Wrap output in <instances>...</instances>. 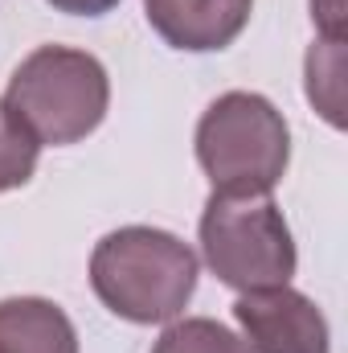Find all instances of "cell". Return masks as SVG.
<instances>
[{
	"label": "cell",
	"instance_id": "1",
	"mask_svg": "<svg viewBox=\"0 0 348 353\" xmlns=\"http://www.w3.org/2000/svg\"><path fill=\"white\" fill-rule=\"evenodd\" d=\"M197 251L160 226H119L90 251V288L107 312L131 325H168L197 292Z\"/></svg>",
	"mask_w": 348,
	"mask_h": 353
},
{
	"label": "cell",
	"instance_id": "2",
	"mask_svg": "<svg viewBox=\"0 0 348 353\" xmlns=\"http://www.w3.org/2000/svg\"><path fill=\"white\" fill-rule=\"evenodd\" d=\"M4 111L41 144L66 148L98 132L111 107L107 66L74 46H37L8 79Z\"/></svg>",
	"mask_w": 348,
	"mask_h": 353
},
{
	"label": "cell",
	"instance_id": "3",
	"mask_svg": "<svg viewBox=\"0 0 348 353\" xmlns=\"http://www.w3.org/2000/svg\"><path fill=\"white\" fill-rule=\"evenodd\" d=\"M193 148L213 193H274L291 165V128L266 94L226 90L197 119Z\"/></svg>",
	"mask_w": 348,
	"mask_h": 353
},
{
	"label": "cell",
	"instance_id": "4",
	"mask_svg": "<svg viewBox=\"0 0 348 353\" xmlns=\"http://www.w3.org/2000/svg\"><path fill=\"white\" fill-rule=\"evenodd\" d=\"M201 259L234 292L291 283L299 251L270 193H209L201 214Z\"/></svg>",
	"mask_w": 348,
	"mask_h": 353
},
{
	"label": "cell",
	"instance_id": "5",
	"mask_svg": "<svg viewBox=\"0 0 348 353\" xmlns=\"http://www.w3.org/2000/svg\"><path fill=\"white\" fill-rule=\"evenodd\" d=\"M234 321L254 353H332L328 316L291 283L238 292Z\"/></svg>",
	"mask_w": 348,
	"mask_h": 353
},
{
	"label": "cell",
	"instance_id": "6",
	"mask_svg": "<svg viewBox=\"0 0 348 353\" xmlns=\"http://www.w3.org/2000/svg\"><path fill=\"white\" fill-rule=\"evenodd\" d=\"M144 12L164 46L184 54H213L242 37L254 0H144Z\"/></svg>",
	"mask_w": 348,
	"mask_h": 353
},
{
	"label": "cell",
	"instance_id": "7",
	"mask_svg": "<svg viewBox=\"0 0 348 353\" xmlns=\"http://www.w3.org/2000/svg\"><path fill=\"white\" fill-rule=\"evenodd\" d=\"M0 353H78V329L45 296H8L0 300Z\"/></svg>",
	"mask_w": 348,
	"mask_h": 353
},
{
	"label": "cell",
	"instance_id": "8",
	"mask_svg": "<svg viewBox=\"0 0 348 353\" xmlns=\"http://www.w3.org/2000/svg\"><path fill=\"white\" fill-rule=\"evenodd\" d=\"M303 74L312 107L332 128H345V37H320V46L307 50Z\"/></svg>",
	"mask_w": 348,
	"mask_h": 353
},
{
	"label": "cell",
	"instance_id": "9",
	"mask_svg": "<svg viewBox=\"0 0 348 353\" xmlns=\"http://www.w3.org/2000/svg\"><path fill=\"white\" fill-rule=\"evenodd\" d=\"M152 353H254L246 337L226 329L213 316H176L168 329L156 337Z\"/></svg>",
	"mask_w": 348,
	"mask_h": 353
},
{
	"label": "cell",
	"instance_id": "10",
	"mask_svg": "<svg viewBox=\"0 0 348 353\" xmlns=\"http://www.w3.org/2000/svg\"><path fill=\"white\" fill-rule=\"evenodd\" d=\"M37 157H41V144L0 103V193L29 185L37 173Z\"/></svg>",
	"mask_w": 348,
	"mask_h": 353
},
{
	"label": "cell",
	"instance_id": "11",
	"mask_svg": "<svg viewBox=\"0 0 348 353\" xmlns=\"http://www.w3.org/2000/svg\"><path fill=\"white\" fill-rule=\"evenodd\" d=\"M312 21L320 37H345V0H312Z\"/></svg>",
	"mask_w": 348,
	"mask_h": 353
},
{
	"label": "cell",
	"instance_id": "12",
	"mask_svg": "<svg viewBox=\"0 0 348 353\" xmlns=\"http://www.w3.org/2000/svg\"><path fill=\"white\" fill-rule=\"evenodd\" d=\"M45 4H54L58 12H70V17H102L119 0H45Z\"/></svg>",
	"mask_w": 348,
	"mask_h": 353
}]
</instances>
